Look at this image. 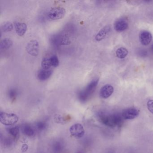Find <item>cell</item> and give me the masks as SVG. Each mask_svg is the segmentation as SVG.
<instances>
[{"mask_svg":"<svg viewBox=\"0 0 153 153\" xmlns=\"http://www.w3.org/2000/svg\"><path fill=\"white\" fill-rule=\"evenodd\" d=\"M27 149H28V146H27V145L24 144L21 148V150L23 152H25L27 150Z\"/></svg>","mask_w":153,"mask_h":153,"instance_id":"484cf974","label":"cell"},{"mask_svg":"<svg viewBox=\"0 0 153 153\" xmlns=\"http://www.w3.org/2000/svg\"><path fill=\"white\" fill-rule=\"evenodd\" d=\"M36 128L40 131H43L47 128V123L43 121H39L36 124Z\"/></svg>","mask_w":153,"mask_h":153,"instance_id":"cb8c5ba5","label":"cell"},{"mask_svg":"<svg viewBox=\"0 0 153 153\" xmlns=\"http://www.w3.org/2000/svg\"><path fill=\"white\" fill-rule=\"evenodd\" d=\"M19 127H17V126L10 128L9 130V132L10 134L14 137L16 138L18 137L19 135Z\"/></svg>","mask_w":153,"mask_h":153,"instance_id":"44dd1931","label":"cell"},{"mask_svg":"<svg viewBox=\"0 0 153 153\" xmlns=\"http://www.w3.org/2000/svg\"><path fill=\"white\" fill-rule=\"evenodd\" d=\"M53 71L51 69H42L40 70L37 73V78L41 81H45L51 77L52 75Z\"/></svg>","mask_w":153,"mask_h":153,"instance_id":"8fae6325","label":"cell"},{"mask_svg":"<svg viewBox=\"0 0 153 153\" xmlns=\"http://www.w3.org/2000/svg\"><path fill=\"white\" fill-rule=\"evenodd\" d=\"M139 111L135 108H129L123 111L122 117L125 120H132L139 115Z\"/></svg>","mask_w":153,"mask_h":153,"instance_id":"52a82bcc","label":"cell"},{"mask_svg":"<svg viewBox=\"0 0 153 153\" xmlns=\"http://www.w3.org/2000/svg\"><path fill=\"white\" fill-rule=\"evenodd\" d=\"M114 92V88L110 85H106L101 88L100 91V95L104 99L108 98Z\"/></svg>","mask_w":153,"mask_h":153,"instance_id":"30bf717a","label":"cell"},{"mask_svg":"<svg viewBox=\"0 0 153 153\" xmlns=\"http://www.w3.org/2000/svg\"><path fill=\"white\" fill-rule=\"evenodd\" d=\"M76 153H84V152L83 151H81V150H79Z\"/></svg>","mask_w":153,"mask_h":153,"instance_id":"4316f807","label":"cell"},{"mask_svg":"<svg viewBox=\"0 0 153 153\" xmlns=\"http://www.w3.org/2000/svg\"><path fill=\"white\" fill-rule=\"evenodd\" d=\"M66 10L62 7H57L51 10L48 13V17L52 20L62 19L66 14Z\"/></svg>","mask_w":153,"mask_h":153,"instance_id":"277c9868","label":"cell"},{"mask_svg":"<svg viewBox=\"0 0 153 153\" xmlns=\"http://www.w3.org/2000/svg\"><path fill=\"white\" fill-rule=\"evenodd\" d=\"M152 51H153V45H152Z\"/></svg>","mask_w":153,"mask_h":153,"instance_id":"83f0119b","label":"cell"},{"mask_svg":"<svg viewBox=\"0 0 153 153\" xmlns=\"http://www.w3.org/2000/svg\"><path fill=\"white\" fill-rule=\"evenodd\" d=\"M139 39L142 45H148L152 41V35L148 31H142L140 33Z\"/></svg>","mask_w":153,"mask_h":153,"instance_id":"9c48e42d","label":"cell"},{"mask_svg":"<svg viewBox=\"0 0 153 153\" xmlns=\"http://www.w3.org/2000/svg\"><path fill=\"white\" fill-rule=\"evenodd\" d=\"M128 27V22L123 19H118L114 24V29L117 32H123L127 29Z\"/></svg>","mask_w":153,"mask_h":153,"instance_id":"4fadbf2b","label":"cell"},{"mask_svg":"<svg viewBox=\"0 0 153 153\" xmlns=\"http://www.w3.org/2000/svg\"><path fill=\"white\" fill-rule=\"evenodd\" d=\"M63 146L60 141H56L53 146L52 149L54 153H60L63 149Z\"/></svg>","mask_w":153,"mask_h":153,"instance_id":"d6986e66","label":"cell"},{"mask_svg":"<svg viewBox=\"0 0 153 153\" xmlns=\"http://www.w3.org/2000/svg\"><path fill=\"white\" fill-rule=\"evenodd\" d=\"M70 132L71 136L76 138L82 137L85 133L84 127L80 123H76L72 125L70 128Z\"/></svg>","mask_w":153,"mask_h":153,"instance_id":"5b68a950","label":"cell"},{"mask_svg":"<svg viewBox=\"0 0 153 153\" xmlns=\"http://www.w3.org/2000/svg\"><path fill=\"white\" fill-rule=\"evenodd\" d=\"M19 120L16 114L14 113L1 112L0 113V121L2 124L7 126H10L16 124Z\"/></svg>","mask_w":153,"mask_h":153,"instance_id":"3957f363","label":"cell"},{"mask_svg":"<svg viewBox=\"0 0 153 153\" xmlns=\"http://www.w3.org/2000/svg\"><path fill=\"white\" fill-rule=\"evenodd\" d=\"M1 28L3 32H10L14 28V26L10 22H5L1 25Z\"/></svg>","mask_w":153,"mask_h":153,"instance_id":"ffe728a7","label":"cell"},{"mask_svg":"<svg viewBox=\"0 0 153 153\" xmlns=\"http://www.w3.org/2000/svg\"><path fill=\"white\" fill-rule=\"evenodd\" d=\"M53 44L55 45H66L70 42L69 39L66 36H54L51 39Z\"/></svg>","mask_w":153,"mask_h":153,"instance_id":"ba28073f","label":"cell"},{"mask_svg":"<svg viewBox=\"0 0 153 153\" xmlns=\"http://www.w3.org/2000/svg\"><path fill=\"white\" fill-rule=\"evenodd\" d=\"M22 132L28 137H33L35 134V131L33 128L28 124L24 125L22 128Z\"/></svg>","mask_w":153,"mask_h":153,"instance_id":"2e32d148","label":"cell"},{"mask_svg":"<svg viewBox=\"0 0 153 153\" xmlns=\"http://www.w3.org/2000/svg\"><path fill=\"white\" fill-rule=\"evenodd\" d=\"M18 95V92L15 88H11L8 92V96L11 100H15Z\"/></svg>","mask_w":153,"mask_h":153,"instance_id":"603a6c76","label":"cell"},{"mask_svg":"<svg viewBox=\"0 0 153 153\" xmlns=\"http://www.w3.org/2000/svg\"><path fill=\"white\" fill-rule=\"evenodd\" d=\"M111 27L109 26H106L103 27L95 36L96 41L97 42L102 41L111 32Z\"/></svg>","mask_w":153,"mask_h":153,"instance_id":"7c38bea8","label":"cell"},{"mask_svg":"<svg viewBox=\"0 0 153 153\" xmlns=\"http://www.w3.org/2000/svg\"><path fill=\"white\" fill-rule=\"evenodd\" d=\"M128 54V51L126 48L121 47L117 49L116 51V55L119 59L125 58Z\"/></svg>","mask_w":153,"mask_h":153,"instance_id":"e0dca14e","label":"cell"},{"mask_svg":"<svg viewBox=\"0 0 153 153\" xmlns=\"http://www.w3.org/2000/svg\"><path fill=\"white\" fill-rule=\"evenodd\" d=\"M13 44V41L10 38H5L1 42L0 48H1V50H7L10 48L12 46Z\"/></svg>","mask_w":153,"mask_h":153,"instance_id":"9a60e30c","label":"cell"},{"mask_svg":"<svg viewBox=\"0 0 153 153\" xmlns=\"http://www.w3.org/2000/svg\"><path fill=\"white\" fill-rule=\"evenodd\" d=\"M42 68L44 69H51L52 67L51 63L50 58H45L43 59L42 61Z\"/></svg>","mask_w":153,"mask_h":153,"instance_id":"ac0fdd59","label":"cell"},{"mask_svg":"<svg viewBox=\"0 0 153 153\" xmlns=\"http://www.w3.org/2000/svg\"><path fill=\"white\" fill-rule=\"evenodd\" d=\"M147 106L149 111L153 114V100H150L148 102Z\"/></svg>","mask_w":153,"mask_h":153,"instance_id":"d4e9b609","label":"cell"},{"mask_svg":"<svg viewBox=\"0 0 153 153\" xmlns=\"http://www.w3.org/2000/svg\"><path fill=\"white\" fill-rule=\"evenodd\" d=\"M98 116L100 121L108 127L113 128L117 126H120L122 123L121 117L117 114L111 115L101 113Z\"/></svg>","mask_w":153,"mask_h":153,"instance_id":"6da1fadb","label":"cell"},{"mask_svg":"<svg viewBox=\"0 0 153 153\" xmlns=\"http://www.w3.org/2000/svg\"><path fill=\"white\" fill-rule=\"evenodd\" d=\"M26 50L28 54L33 57H36L39 54V42L36 40L30 41L27 45Z\"/></svg>","mask_w":153,"mask_h":153,"instance_id":"8992f818","label":"cell"},{"mask_svg":"<svg viewBox=\"0 0 153 153\" xmlns=\"http://www.w3.org/2000/svg\"><path fill=\"white\" fill-rule=\"evenodd\" d=\"M15 28L17 34L19 36H23L27 30V26L25 23L16 22L15 24Z\"/></svg>","mask_w":153,"mask_h":153,"instance_id":"5bb4252c","label":"cell"},{"mask_svg":"<svg viewBox=\"0 0 153 153\" xmlns=\"http://www.w3.org/2000/svg\"><path fill=\"white\" fill-rule=\"evenodd\" d=\"M99 79H93L85 88L80 91L78 94V98L82 102H85L89 99L90 97L94 92L97 85Z\"/></svg>","mask_w":153,"mask_h":153,"instance_id":"7a4b0ae2","label":"cell"},{"mask_svg":"<svg viewBox=\"0 0 153 153\" xmlns=\"http://www.w3.org/2000/svg\"><path fill=\"white\" fill-rule=\"evenodd\" d=\"M51 63L52 66L54 68H56L59 66V61L58 57L56 55H53L50 57Z\"/></svg>","mask_w":153,"mask_h":153,"instance_id":"7402d4cb","label":"cell"}]
</instances>
